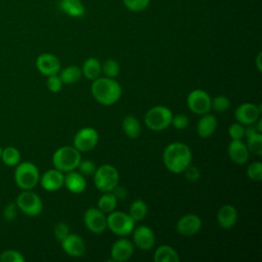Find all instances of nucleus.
<instances>
[{"label": "nucleus", "mask_w": 262, "mask_h": 262, "mask_svg": "<svg viewBox=\"0 0 262 262\" xmlns=\"http://www.w3.org/2000/svg\"><path fill=\"white\" fill-rule=\"evenodd\" d=\"M191 150L183 142H172L168 144L163 152L165 167L174 174L182 173L191 162Z\"/></svg>", "instance_id": "1"}, {"label": "nucleus", "mask_w": 262, "mask_h": 262, "mask_svg": "<svg viewBox=\"0 0 262 262\" xmlns=\"http://www.w3.org/2000/svg\"><path fill=\"white\" fill-rule=\"evenodd\" d=\"M91 93L98 103L107 106L116 103L120 99L122 87L113 78L98 77L91 84Z\"/></svg>", "instance_id": "2"}, {"label": "nucleus", "mask_w": 262, "mask_h": 262, "mask_svg": "<svg viewBox=\"0 0 262 262\" xmlns=\"http://www.w3.org/2000/svg\"><path fill=\"white\" fill-rule=\"evenodd\" d=\"M81 159V152L76 147L66 145L54 151L52 156V164L55 169L62 173H67L77 169Z\"/></svg>", "instance_id": "3"}, {"label": "nucleus", "mask_w": 262, "mask_h": 262, "mask_svg": "<svg viewBox=\"0 0 262 262\" xmlns=\"http://www.w3.org/2000/svg\"><path fill=\"white\" fill-rule=\"evenodd\" d=\"M135 227V221L128 213L113 211L106 216V228L119 236H127L132 233Z\"/></svg>", "instance_id": "4"}, {"label": "nucleus", "mask_w": 262, "mask_h": 262, "mask_svg": "<svg viewBox=\"0 0 262 262\" xmlns=\"http://www.w3.org/2000/svg\"><path fill=\"white\" fill-rule=\"evenodd\" d=\"M172 111L164 105L149 108L144 115V124L152 131H162L171 125Z\"/></svg>", "instance_id": "5"}, {"label": "nucleus", "mask_w": 262, "mask_h": 262, "mask_svg": "<svg viewBox=\"0 0 262 262\" xmlns=\"http://www.w3.org/2000/svg\"><path fill=\"white\" fill-rule=\"evenodd\" d=\"M93 181L95 187L99 191H112L119 183V172L114 166L103 164L96 168V171L93 174Z\"/></svg>", "instance_id": "6"}, {"label": "nucleus", "mask_w": 262, "mask_h": 262, "mask_svg": "<svg viewBox=\"0 0 262 262\" xmlns=\"http://www.w3.org/2000/svg\"><path fill=\"white\" fill-rule=\"evenodd\" d=\"M39 170L35 164L31 162L18 163L14 172V180L18 187L23 190L33 189L39 182Z\"/></svg>", "instance_id": "7"}, {"label": "nucleus", "mask_w": 262, "mask_h": 262, "mask_svg": "<svg viewBox=\"0 0 262 262\" xmlns=\"http://www.w3.org/2000/svg\"><path fill=\"white\" fill-rule=\"evenodd\" d=\"M17 208L27 216H38L43 210V203L40 196L32 189L23 190L16 198Z\"/></svg>", "instance_id": "8"}, {"label": "nucleus", "mask_w": 262, "mask_h": 262, "mask_svg": "<svg viewBox=\"0 0 262 262\" xmlns=\"http://www.w3.org/2000/svg\"><path fill=\"white\" fill-rule=\"evenodd\" d=\"M98 132L92 127H84L80 129L74 136L73 146L80 152H86L92 150L98 142Z\"/></svg>", "instance_id": "9"}, {"label": "nucleus", "mask_w": 262, "mask_h": 262, "mask_svg": "<svg viewBox=\"0 0 262 262\" xmlns=\"http://www.w3.org/2000/svg\"><path fill=\"white\" fill-rule=\"evenodd\" d=\"M211 97L202 89H194L190 91L186 98L188 108L196 115H205L211 110Z\"/></svg>", "instance_id": "10"}, {"label": "nucleus", "mask_w": 262, "mask_h": 262, "mask_svg": "<svg viewBox=\"0 0 262 262\" xmlns=\"http://www.w3.org/2000/svg\"><path fill=\"white\" fill-rule=\"evenodd\" d=\"M84 223L89 231L102 233L106 229V215L98 208H89L84 213Z\"/></svg>", "instance_id": "11"}, {"label": "nucleus", "mask_w": 262, "mask_h": 262, "mask_svg": "<svg viewBox=\"0 0 262 262\" xmlns=\"http://www.w3.org/2000/svg\"><path fill=\"white\" fill-rule=\"evenodd\" d=\"M262 113L261 104H254L251 102H245L238 105L234 111L235 120L243 125H252L260 118Z\"/></svg>", "instance_id": "12"}, {"label": "nucleus", "mask_w": 262, "mask_h": 262, "mask_svg": "<svg viewBox=\"0 0 262 262\" xmlns=\"http://www.w3.org/2000/svg\"><path fill=\"white\" fill-rule=\"evenodd\" d=\"M133 245L140 250L147 251L155 246L156 236L152 229L146 225H139L134 227L133 231Z\"/></svg>", "instance_id": "13"}, {"label": "nucleus", "mask_w": 262, "mask_h": 262, "mask_svg": "<svg viewBox=\"0 0 262 262\" xmlns=\"http://www.w3.org/2000/svg\"><path fill=\"white\" fill-rule=\"evenodd\" d=\"M36 67L42 75L48 77L59 73L60 61L58 57L52 53H42L36 59Z\"/></svg>", "instance_id": "14"}, {"label": "nucleus", "mask_w": 262, "mask_h": 262, "mask_svg": "<svg viewBox=\"0 0 262 262\" xmlns=\"http://www.w3.org/2000/svg\"><path fill=\"white\" fill-rule=\"evenodd\" d=\"M202 227V220L195 214H186L176 223V231L183 236H190L198 233Z\"/></svg>", "instance_id": "15"}, {"label": "nucleus", "mask_w": 262, "mask_h": 262, "mask_svg": "<svg viewBox=\"0 0 262 262\" xmlns=\"http://www.w3.org/2000/svg\"><path fill=\"white\" fill-rule=\"evenodd\" d=\"M134 252L133 243L125 237L116 241L111 248V257L113 261L125 262L129 260Z\"/></svg>", "instance_id": "16"}, {"label": "nucleus", "mask_w": 262, "mask_h": 262, "mask_svg": "<svg viewBox=\"0 0 262 262\" xmlns=\"http://www.w3.org/2000/svg\"><path fill=\"white\" fill-rule=\"evenodd\" d=\"M62 250L71 257L78 258L84 255L86 246L83 238L76 233H69L61 242Z\"/></svg>", "instance_id": "17"}, {"label": "nucleus", "mask_w": 262, "mask_h": 262, "mask_svg": "<svg viewBox=\"0 0 262 262\" xmlns=\"http://www.w3.org/2000/svg\"><path fill=\"white\" fill-rule=\"evenodd\" d=\"M227 154L230 160L237 164V165H244L249 160V150L244 141L242 139L234 140L232 139L227 146Z\"/></svg>", "instance_id": "18"}, {"label": "nucleus", "mask_w": 262, "mask_h": 262, "mask_svg": "<svg viewBox=\"0 0 262 262\" xmlns=\"http://www.w3.org/2000/svg\"><path fill=\"white\" fill-rule=\"evenodd\" d=\"M64 174L57 169L47 170L41 177L40 182L42 187L47 191H56L63 186Z\"/></svg>", "instance_id": "19"}, {"label": "nucleus", "mask_w": 262, "mask_h": 262, "mask_svg": "<svg viewBox=\"0 0 262 262\" xmlns=\"http://www.w3.org/2000/svg\"><path fill=\"white\" fill-rule=\"evenodd\" d=\"M63 185L66 188L73 193H81L86 188L85 176L75 170L67 172L63 178Z\"/></svg>", "instance_id": "20"}, {"label": "nucleus", "mask_w": 262, "mask_h": 262, "mask_svg": "<svg viewBox=\"0 0 262 262\" xmlns=\"http://www.w3.org/2000/svg\"><path fill=\"white\" fill-rule=\"evenodd\" d=\"M237 221V210L231 205L222 206L217 213V222L224 229L231 228Z\"/></svg>", "instance_id": "21"}, {"label": "nucleus", "mask_w": 262, "mask_h": 262, "mask_svg": "<svg viewBox=\"0 0 262 262\" xmlns=\"http://www.w3.org/2000/svg\"><path fill=\"white\" fill-rule=\"evenodd\" d=\"M217 128V119L214 115L209 113L202 115L196 125V132L200 137L208 138L214 134Z\"/></svg>", "instance_id": "22"}, {"label": "nucleus", "mask_w": 262, "mask_h": 262, "mask_svg": "<svg viewBox=\"0 0 262 262\" xmlns=\"http://www.w3.org/2000/svg\"><path fill=\"white\" fill-rule=\"evenodd\" d=\"M59 8L72 17H81L85 13V7L81 0H59Z\"/></svg>", "instance_id": "23"}, {"label": "nucleus", "mask_w": 262, "mask_h": 262, "mask_svg": "<svg viewBox=\"0 0 262 262\" xmlns=\"http://www.w3.org/2000/svg\"><path fill=\"white\" fill-rule=\"evenodd\" d=\"M180 257L178 253L168 245H162L157 248L154 254L155 262H178Z\"/></svg>", "instance_id": "24"}, {"label": "nucleus", "mask_w": 262, "mask_h": 262, "mask_svg": "<svg viewBox=\"0 0 262 262\" xmlns=\"http://www.w3.org/2000/svg\"><path fill=\"white\" fill-rule=\"evenodd\" d=\"M122 128L124 133L131 139L137 138L141 133V126L139 121L132 115H128L123 119Z\"/></svg>", "instance_id": "25"}, {"label": "nucleus", "mask_w": 262, "mask_h": 262, "mask_svg": "<svg viewBox=\"0 0 262 262\" xmlns=\"http://www.w3.org/2000/svg\"><path fill=\"white\" fill-rule=\"evenodd\" d=\"M82 75L89 80H94L98 78L101 74V63L95 57L87 58L82 66Z\"/></svg>", "instance_id": "26"}, {"label": "nucleus", "mask_w": 262, "mask_h": 262, "mask_svg": "<svg viewBox=\"0 0 262 262\" xmlns=\"http://www.w3.org/2000/svg\"><path fill=\"white\" fill-rule=\"evenodd\" d=\"M59 78L63 84H74L78 82L82 77V70L77 66H69L58 73Z\"/></svg>", "instance_id": "27"}, {"label": "nucleus", "mask_w": 262, "mask_h": 262, "mask_svg": "<svg viewBox=\"0 0 262 262\" xmlns=\"http://www.w3.org/2000/svg\"><path fill=\"white\" fill-rule=\"evenodd\" d=\"M118 200L112 191L103 192V194L97 201V208L105 214L113 212L117 207Z\"/></svg>", "instance_id": "28"}, {"label": "nucleus", "mask_w": 262, "mask_h": 262, "mask_svg": "<svg viewBox=\"0 0 262 262\" xmlns=\"http://www.w3.org/2000/svg\"><path fill=\"white\" fill-rule=\"evenodd\" d=\"M247 137V147L249 152H252L255 156H262V134L260 132H253L246 135Z\"/></svg>", "instance_id": "29"}, {"label": "nucleus", "mask_w": 262, "mask_h": 262, "mask_svg": "<svg viewBox=\"0 0 262 262\" xmlns=\"http://www.w3.org/2000/svg\"><path fill=\"white\" fill-rule=\"evenodd\" d=\"M131 218L136 222V221H141L145 218L147 214V205L143 200H135L129 208V213H128Z\"/></svg>", "instance_id": "30"}, {"label": "nucleus", "mask_w": 262, "mask_h": 262, "mask_svg": "<svg viewBox=\"0 0 262 262\" xmlns=\"http://www.w3.org/2000/svg\"><path fill=\"white\" fill-rule=\"evenodd\" d=\"M0 159H2L3 163L7 166H16L20 161V152L13 146H7L2 149Z\"/></svg>", "instance_id": "31"}, {"label": "nucleus", "mask_w": 262, "mask_h": 262, "mask_svg": "<svg viewBox=\"0 0 262 262\" xmlns=\"http://www.w3.org/2000/svg\"><path fill=\"white\" fill-rule=\"evenodd\" d=\"M101 73L107 78H116L120 73V66L117 60L107 58L101 63Z\"/></svg>", "instance_id": "32"}, {"label": "nucleus", "mask_w": 262, "mask_h": 262, "mask_svg": "<svg viewBox=\"0 0 262 262\" xmlns=\"http://www.w3.org/2000/svg\"><path fill=\"white\" fill-rule=\"evenodd\" d=\"M230 105L229 99L224 95H217L211 99V108L218 113H224Z\"/></svg>", "instance_id": "33"}, {"label": "nucleus", "mask_w": 262, "mask_h": 262, "mask_svg": "<svg viewBox=\"0 0 262 262\" xmlns=\"http://www.w3.org/2000/svg\"><path fill=\"white\" fill-rule=\"evenodd\" d=\"M248 177L256 182L261 181L262 179V163L261 162H254L248 166L247 169Z\"/></svg>", "instance_id": "34"}, {"label": "nucleus", "mask_w": 262, "mask_h": 262, "mask_svg": "<svg viewBox=\"0 0 262 262\" xmlns=\"http://www.w3.org/2000/svg\"><path fill=\"white\" fill-rule=\"evenodd\" d=\"M1 262H25V258L18 251L6 250L0 254Z\"/></svg>", "instance_id": "35"}, {"label": "nucleus", "mask_w": 262, "mask_h": 262, "mask_svg": "<svg viewBox=\"0 0 262 262\" xmlns=\"http://www.w3.org/2000/svg\"><path fill=\"white\" fill-rule=\"evenodd\" d=\"M96 165L92 160H82L80 161L77 169L83 176H91L96 171Z\"/></svg>", "instance_id": "36"}, {"label": "nucleus", "mask_w": 262, "mask_h": 262, "mask_svg": "<svg viewBox=\"0 0 262 262\" xmlns=\"http://www.w3.org/2000/svg\"><path fill=\"white\" fill-rule=\"evenodd\" d=\"M149 1L150 0H123L124 5L133 12L144 10L148 6Z\"/></svg>", "instance_id": "37"}, {"label": "nucleus", "mask_w": 262, "mask_h": 262, "mask_svg": "<svg viewBox=\"0 0 262 262\" xmlns=\"http://www.w3.org/2000/svg\"><path fill=\"white\" fill-rule=\"evenodd\" d=\"M245 125L236 122V123H232L229 128H228V134L231 137V139L237 140V139H243V137H245Z\"/></svg>", "instance_id": "38"}, {"label": "nucleus", "mask_w": 262, "mask_h": 262, "mask_svg": "<svg viewBox=\"0 0 262 262\" xmlns=\"http://www.w3.org/2000/svg\"><path fill=\"white\" fill-rule=\"evenodd\" d=\"M47 88L49 91L53 92V93H57L61 90L62 88V81L59 78L58 74L57 75H52V76H48L47 77V82H46Z\"/></svg>", "instance_id": "39"}, {"label": "nucleus", "mask_w": 262, "mask_h": 262, "mask_svg": "<svg viewBox=\"0 0 262 262\" xmlns=\"http://www.w3.org/2000/svg\"><path fill=\"white\" fill-rule=\"evenodd\" d=\"M70 233V228L69 225L64 222H58L55 224L54 228H53V234L56 241H58L59 243Z\"/></svg>", "instance_id": "40"}, {"label": "nucleus", "mask_w": 262, "mask_h": 262, "mask_svg": "<svg viewBox=\"0 0 262 262\" xmlns=\"http://www.w3.org/2000/svg\"><path fill=\"white\" fill-rule=\"evenodd\" d=\"M171 124L173 125L174 128H176L178 130H183V129H185L188 126L189 119L184 114H177V115L172 117Z\"/></svg>", "instance_id": "41"}, {"label": "nucleus", "mask_w": 262, "mask_h": 262, "mask_svg": "<svg viewBox=\"0 0 262 262\" xmlns=\"http://www.w3.org/2000/svg\"><path fill=\"white\" fill-rule=\"evenodd\" d=\"M17 206L15 203H8L3 209V217L7 221H12L17 216Z\"/></svg>", "instance_id": "42"}, {"label": "nucleus", "mask_w": 262, "mask_h": 262, "mask_svg": "<svg viewBox=\"0 0 262 262\" xmlns=\"http://www.w3.org/2000/svg\"><path fill=\"white\" fill-rule=\"evenodd\" d=\"M184 175H185V178L188 180V181H191V182H194V181H198L199 178H200V170L196 168V167H193V166H188L184 171H183Z\"/></svg>", "instance_id": "43"}, {"label": "nucleus", "mask_w": 262, "mask_h": 262, "mask_svg": "<svg viewBox=\"0 0 262 262\" xmlns=\"http://www.w3.org/2000/svg\"><path fill=\"white\" fill-rule=\"evenodd\" d=\"M112 192L115 194L117 200H125L127 198V195H128L127 188L125 186L119 185V183L114 187Z\"/></svg>", "instance_id": "44"}, {"label": "nucleus", "mask_w": 262, "mask_h": 262, "mask_svg": "<svg viewBox=\"0 0 262 262\" xmlns=\"http://www.w3.org/2000/svg\"><path fill=\"white\" fill-rule=\"evenodd\" d=\"M261 58H262V52H259L256 56V67L259 72L262 71V64H261Z\"/></svg>", "instance_id": "45"}, {"label": "nucleus", "mask_w": 262, "mask_h": 262, "mask_svg": "<svg viewBox=\"0 0 262 262\" xmlns=\"http://www.w3.org/2000/svg\"><path fill=\"white\" fill-rule=\"evenodd\" d=\"M1 152H2V148H1V146H0V157H1Z\"/></svg>", "instance_id": "46"}]
</instances>
